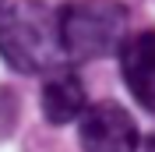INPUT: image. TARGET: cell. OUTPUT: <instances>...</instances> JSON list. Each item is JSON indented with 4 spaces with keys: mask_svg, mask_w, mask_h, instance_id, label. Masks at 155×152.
Instances as JSON below:
<instances>
[{
    "mask_svg": "<svg viewBox=\"0 0 155 152\" xmlns=\"http://www.w3.org/2000/svg\"><path fill=\"white\" fill-rule=\"evenodd\" d=\"M141 152H155V134H148V142H145V149Z\"/></svg>",
    "mask_w": 155,
    "mask_h": 152,
    "instance_id": "8992f818",
    "label": "cell"
},
{
    "mask_svg": "<svg viewBox=\"0 0 155 152\" xmlns=\"http://www.w3.org/2000/svg\"><path fill=\"white\" fill-rule=\"evenodd\" d=\"M0 57L21 74H53L64 67L60 11L42 0H14L0 11Z\"/></svg>",
    "mask_w": 155,
    "mask_h": 152,
    "instance_id": "6da1fadb",
    "label": "cell"
},
{
    "mask_svg": "<svg viewBox=\"0 0 155 152\" xmlns=\"http://www.w3.org/2000/svg\"><path fill=\"white\" fill-rule=\"evenodd\" d=\"M120 74L145 110H155V29L127 36L120 46Z\"/></svg>",
    "mask_w": 155,
    "mask_h": 152,
    "instance_id": "277c9868",
    "label": "cell"
},
{
    "mask_svg": "<svg viewBox=\"0 0 155 152\" xmlns=\"http://www.w3.org/2000/svg\"><path fill=\"white\" fill-rule=\"evenodd\" d=\"M81 152H141V131L120 103L102 99L78 120Z\"/></svg>",
    "mask_w": 155,
    "mask_h": 152,
    "instance_id": "3957f363",
    "label": "cell"
},
{
    "mask_svg": "<svg viewBox=\"0 0 155 152\" xmlns=\"http://www.w3.org/2000/svg\"><path fill=\"white\" fill-rule=\"evenodd\" d=\"M60 43L74 64L120 53L127 43V7L120 0H71L60 7Z\"/></svg>",
    "mask_w": 155,
    "mask_h": 152,
    "instance_id": "7a4b0ae2",
    "label": "cell"
},
{
    "mask_svg": "<svg viewBox=\"0 0 155 152\" xmlns=\"http://www.w3.org/2000/svg\"><path fill=\"white\" fill-rule=\"evenodd\" d=\"M88 110V95H85V81L60 67L53 74H46L42 81V117L49 124H71V120H81V113Z\"/></svg>",
    "mask_w": 155,
    "mask_h": 152,
    "instance_id": "5b68a950",
    "label": "cell"
},
{
    "mask_svg": "<svg viewBox=\"0 0 155 152\" xmlns=\"http://www.w3.org/2000/svg\"><path fill=\"white\" fill-rule=\"evenodd\" d=\"M4 7H7V0H0V11H4Z\"/></svg>",
    "mask_w": 155,
    "mask_h": 152,
    "instance_id": "52a82bcc",
    "label": "cell"
}]
</instances>
